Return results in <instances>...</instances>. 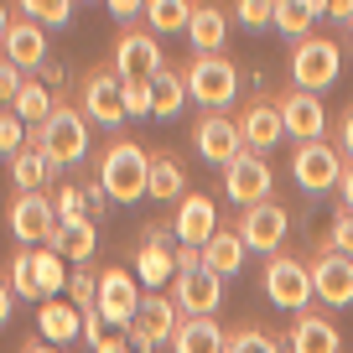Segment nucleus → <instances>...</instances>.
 <instances>
[{"label":"nucleus","mask_w":353,"mask_h":353,"mask_svg":"<svg viewBox=\"0 0 353 353\" xmlns=\"http://www.w3.org/2000/svg\"><path fill=\"white\" fill-rule=\"evenodd\" d=\"M239 21L250 26V32L276 26V0H239Z\"/></svg>","instance_id":"79ce46f5"},{"label":"nucleus","mask_w":353,"mask_h":353,"mask_svg":"<svg viewBox=\"0 0 353 353\" xmlns=\"http://www.w3.org/2000/svg\"><path fill=\"white\" fill-rule=\"evenodd\" d=\"M338 73H343L338 42H327V37L296 42V52H291V83H296L301 94H322L327 83H338Z\"/></svg>","instance_id":"423d86ee"},{"label":"nucleus","mask_w":353,"mask_h":353,"mask_svg":"<svg viewBox=\"0 0 353 353\" xmlns=\"http://www.w3.org/2000/svg\"><path fill=\"white\" fill-rule=\"evenodd\" d=\"M37 286H42V301L68 286V265H63L57 250H37Z\"/></svg>","instance_id":"72a5a7b5"},{"label":"nucleus","mask_w":353,"mask_h":353,"mask_svg":"<svg viewBox=\"0 0 353 353\" xmlns=\"http://www.w3.org/2000/svg\"><path fill=\"white\" fill-rule=\"evenodd\" d=\"M11 176L21 192H47V182H52V161H47V151L37 141H26V151L11 161Z\"/></svg>","instance_id":"c85d7f7f"},{"label":"nucleus","mask_w":353,"mask_h":353,"mask_svg":"<svg viewBox=\"0 0 353 353\" xmlns=\"http://www.w3.org/2000/svg\"><path fill=\"white\" fill-rule=\"evenodd\" d=\"M37 332H42V343L63 348V343L83 338V312H78L73 301H42V312H37Z\"/></svg>","instance_id":"b1692460"},{"label":"nucleus","mask_w":353,"mask_h":353,"mask_svg":"<svg viewBox=\"0 0 353 353\" xmlns=\"http://www.w3.org/2000/svg\"><path fill=\"white\" fill-rule=\"evenodd\" d=\"M125 114L130 120H151V83H125Z\"/></svg>","instance_id":"c03bdc74"},{"label":"nucleus","mask_w":353,"mask_h":353,"mask_svg":"<svg viewBox=\"0 0 353 353\" xmlns=\"http://www.w3.org/2000/svg\"><path fill=\"white\" fill-rule=\"evenodd\" d=\"M21 353H63V348H52V343L37 338V343H21Z\"/></svg>","instance_id":"864d4df0"},{"label":"nucleus","mask_w":353,"mask_h":353,"mask_svg":"<svg viewBox=\"0 0 353 353\" xmlns=\"http://www.w3.org/2000/svg\"><path fill=\"white\" fill-rule=\"evenodd\" d=\"M188 99H198L208 114H223V104H234V94H239V68L229 63V57H192L188 63Z\"/></svg>","instance_id":"7ed1b4c3"},{"label":"nucleus","mask_w":353,"mask_h":353,"mask_svg":"<svg viewBox=\"0 0 353 353\" xmlns=\"http://www.w3.org/2000/svg\"><path fill=\"white\" fill-rule=\"evenodd\" d=\"M312 296H322L327 307H353V260L348 254L322 250L312 260Z\"/></svg>","instance_id":"f3484780"},{"label":"nucleus","mask_w":353,"mask_h":353,"mask_svg":"<svg viewBox=\"0 0 353 353\" xmlns=\"http://www.w3.org/2000/svg\"><path fill=\"white\" fill-rule=\"evenodd\" d=\"M21 11H26V21H37L47 32V26H68L73 21V0H26Z\"/></svg>","instance_id":"e433bc0d"},{"label":"nucleus","mask_w":353,"mask_h":353,"mask_svg":"<svg viewBox=\"0 0 353 353\" xmlns=\"http://www.w3.org/2000/svg\"><path fill=\"white\" fill-rule=\"evenodd\" d=\"M110 16H114V21H125V26H130L135 16H145V6H141V0H110Z\"/></svg>","instance_id":"a18cd8bd"},{"label":"nucleus","mask_w":353,"mask_h":353,"mask_svg":"<svg viewBox=\"0 0 353 353\" xmlns=\"http://www.w3.org/2000/svg\"><path fill=\"white\" fill-rule=\"evenodd\" d=\"M6 32H11V6H0V42H6Z\"/></svg>","instance_id":"5fc2aeb1"},{"label":"nucleus","mask_w":353,"mask_h":353,"mask_svg":"<svg viewBox=\"0 0 353 353\" xmlns=\"http://www.w3.org/2000/svg\"><path fill=\"white\" fill-rule=\"evenodd\" d=\"M26 151V125H21V114L16 110H0V156H21Z\"/></svg>","instance_id":"ea45409f"},{"label":"nucleus","mask_w":353,"mask_h":353,"mask_svg":"<svg viewBox=\"0 0 353 353\" xmlns=\"http://www.w3.org/2000/svg\"><path fill=\"white\" fill-rule=\"evenodd\" d=\"M176 327H182V312H176L172 296H161V291H151V296H141V307H135L130 327H125V343L141 353H156L161 343L176 338Z\"/></svg>","instance_id":"20e7f679"},{"label":"nucleus","mask_w":353,"mask_h":353,"mask_svg":"<svg viewBox=\"0 0 353 353\" xmlns=\"http://www.w3.org/2000/svg\"><path fill=\"white\" fill-rule=\"evenodd\" d=\"M145 21H151V37L188 32L192 26V6L188 0H151V6H145Z\"/></svg>","instance_id":"473e14b6"},{"label":"nucleus","mask_w":353,"mask_h":353,"mask_svg":"<svg viewBox=\"0 0 353 353\" xmlns=\"http://www.w3.org/2000/svg\"><path fill=\"white\" fill-rule=\"evenodd\" d=\"M286 343H291V353H338L343 348V332H338V322L322 317V312H301Z\"/></svg>","instance_id":"412c9836"},{"label":"nucleus","mask_w":353,"mask_h":353,"mask_svg":"<svg viewBox=\"0 0 353 353\" xmlns=\"http://www.w3.org/2000/svg\"><path fill=\"white\" fill-rule=\"evenodd\" d=\"M83 343H94V348L104 343V317L99 312H83Z\"/></svg>","instance_id":"49530a36"},{"label":"nucleus","mask_w":353,"mask_h":353,"mask_svg":"<svg viewBox=\"0 0 353 353\" xmlns=\"http://www.w3.org/2000/svg\"><path fill=\"white\" fill-rule=\"evenodd\" d=\"M11 291L26 301H42V286H37V250H21L11 260Z\"/></svg>","instance_id":"f704fd0d"},{"label":"nucleus","mask_w":353,"mask_h":353,"mask_svg":"<svg viewBox=\"0 0 353 353\" xmlns=\"http://www.w3.org/2000/svg\"><path fill=\"white\" fill-rule=\"evenodd\" d=\"M94 244H99V234H94V219H73V223H63V234H57L52 250L63 254V260L83 265L88 254H94Z\"/></svg>","instance_id":"2f4dec72"},{"label":"nucleus","mask_w":353,"mask_h":353,"mask_svg":"<svg viewBox=\"0 0 353 353\" xmlns=\"http://www.w3.org/2000/svg\"><path fill=\"white\" fill-rule=\"evenodd\" d=\"M94 353H130V343H114V338H104V343H99Z\"/></svg>","instance_id":"603ef678"},{"label":"nucleus","mask_w":353,"mask_h":353,"mask_svg":"<svg viewBox=\"0 0 353 353\" xmlns=\"http://www.w3.org/2000/svg\"><path fill=\"white\" fill-rule=\"evenodd\" d=\"M172 301H176V312H182V317H219V307H223V281L213 276L208 265H198V270H176Z\"/></svg>","instance_id":"1a4fd4ad"},{"label":"nucleus","mask_w":353,"mask_h":353,"mask_svg":"<svg viewBox=\"0 0 353 353\" xmlns=\"http://www.w3.org/2000/svg\"><path fill=\"white\" fill-rule=\"evenodd\" d=\"M11 234L32 250V244H42V250H52L57 234H63V219H57L52 208V192H16L11 198Z\"/></svg>","instance_id":"39448f33"},{"label":"nucleus","mask_w":353,"mask_h":353,"mask_svg":"<svg viewBox=\"0 0 353 353\" xmlns=\"http://www.w3.org/2000/svg\"><path fill=\"white\" fill-rule=\"evenodd\" d=\"M135 276H141L151 291H161L166 281H176V254L166 250V234L161 229H151L141 239V250H135Z\"/></svg>","instance_id":"aec40b11"},{"label":"nucleus","mask_w":353,"mask_h":353,"mask_svg":"<svg viewBox=\"0 0 353 353\" xmlns=\"http://www.w3.org/2000/svg\"><path fill=\"white\" fill-rule=\"evenodd\" d=\"M239 135H244V151H270V145H281V135H286V125H281V99H250L239 114Z\"/></svg>","instance_id":"6ab92c4d"},{"label":"nucleus","mask_w":353,"mask_h":353,"mask_svg":"<svg viewBox=\"0 0 353 353\" xmlns=\"http://www.w3.org/2000/svg\"><path fill=\"white\" fill-rule=\"evenodd\" d=\"M172 348L176 353H229V332L219 327V317H182Z\"/></svg>","instance_id":"393cba45"},{"label":"nucleus","mask_w":353,"mask_h":353,"mask_svg":"<svg viewBox=\"0 0 353 353\" xmlns=\"http://www.w3.org/2000/svg\"><path fill=\"white\" fill-rule=\"evenodd\" d=\"M21 83H26V73H21V68H16L6 52H0V110H11V104H16Z\"/></svg>","instance_id":"37998d69"},{"label":"nucleus","mask_w":353,"mask_h":353,"mask_svg":"<svg viewBox=\"0 0 353 353\" xmlns=\"http://www.w3.org/2000/svg\"><path fill=\"white\" fill-rule=\"evenodd\" d=\"M11 307H16V291H11V281H0V327L11 322Z\"/></svg>","instance_id":"8fccbe9b"},{"label":"nucleus","mask_w":353,"mask_h":353,"mask_svg":"<svg viewBox=\"0 0 353 353\" xmlns=\"http://www.w3.org/2000/svg\"><path fill=\"white\" fill-rule=\"evenodd\" d=\"M145 182H151V151L130 135L110 141V151L99 156V192L114 203H141Z\"/></svg>","instance_id":"f257e3e1"},{"label":"nucleus","mask_w":353,"mask_h":353,"mask_svg":"<svg viewBox=\"0 0 353 353\" xmlns=\"http://www.w3.org/2000/svg\"><path fill=\"white\" fill-rule=\"evenodd\" d=\"M32 141L47 151V161H52V166H78L88 156V120H83V110L57 104L52 120H47L42 130H32Z\"/></svg>","instance_id":"f03ea898"},{"label":"nucleus","mask_w":353,"mask_h":353,"mask_svg":"<svg viewBox=\"0 0 353 353\" xmlns=\"http://www.w3.org/2000/svg\"><path fill=\"white\" fill-rule=\"evenodd\" d=\"M322 16H332V21H353V0H327Z\"/></svg>","instance_id":"09e8293b"},{"label":"nucleus","mask_w":353,"mask_h":353,"mask_svg":"<svg viewBox=\"0 0 353 353\" xmlns=\"http://www.w3.org/2000/svg\"><path fill=\"white\" fill-rule=\"evenodd\" d=\"M135 307H141V286H135V276L130 270H99V317L104 322H114V327H130V317H135Z\"/></svg>","instance_id":"2eb2a0df"},{"label":"nucleus","mask_w":353,"mask_h":353,"mask_svg":"<svg viewBox=\"0 0 353 353\" xmlns=\"http://www.w3.org/2000/svg\"><path fill=\"white\" fill-rule=\"evenodd\" d=\"M265 296L276 301V307L286 312H307L312 301V265L291 260V254H276V260H265Z\"/></svg>","instance_id":"6e6552de"},{"label":"nucleus","mask_w":353,"mask_h":353,"mask_svg":"<svg viewBox=\"0 0 353 353\" xmlns=\"http://www.w3.org/2000/svg\"><path fill=\"white\" fill-rule=\"evenodd\" d=\"M78 110H83V120H99V125L130 120V114H125V83L114 78V68H99V73H88V78H83Z\"/></svg>","instance_id":"9b49d317"},{"label":"nucleus","mask_w":353,"mask_h":353,"mask_svg":"<svg viewBox=\"0 0 353 353\" xmlns=\"http://www.w3.org/2000/svg\"><path fill=\"white\" fill-rule=\"evenodd\" d=\"M229 353H281V343L265 327H234L229 332Z\"/></svg>","instance_id":"58836bf2"},{"label":"nucleus","mask_w":353,"mask_h":353,"mask_svg":"<svg viewBox=\"0 0 353 353\" xmlns=\"http://www.w3.org/2000/svg\"><path fill=\"white\" fill-rule=\"evenodd\" d=\"M192 145H198V156L213 161V166H229V161L244 156V135H239V125H234L229 114H203V120L192 125Z\"/></svg>","instance_id":"4468645a"},{"label":"nucleus","mask_w":353,"mask_h":353,"mask_svg":"<svg viewBox=\"0 0 353 353\" xmlns=\"http://www.w3.org/2000/svg\"><path fill=\"white\" fill-rule=\"evenodd\" d=\"M161 68H166V57L151 32H135V26L120 32V42H114V78L120 83H156Z\"/></svg>","instance_id":"0eeeda50"},{"label":"nucleus","mask_w":353,"mask_h":353,"mask_svg":"<svg viewBox=\"0 0 353 353\" xmlns=\"http://www.w3.org/2000/svg\"><path fill=\"white\" fill-rule=\"evenodd\" d=\"M338 192H343V208L353 213V161L343 166V182H338Z\"/></svg>","instance_id":"3c124183"},{"label":"nucleus","mask_w":353,"mask_h":353,"mask_svg":"<svg viewBox=\"0 0 353 353\" xmlns=\"http://www.w3.org/2000/svg\"><path fill=\"white\" fill-rule=\"evenodd\" d=\"M172 234L188 250H203V244L219 234V208H213L208 192H188V198L176 203V219H172Z\"/></svg>","instance_id":"dca6fc26"},{"label":"nucleus","mask_w":353,"mask_h":353,"mask_svg":"<svg viewBox=\"0 0 353 353\" xmlns=\"http://www.w3.org/2000/svg\"><path fill=\"white\" fill-rule=\"evenodd\" d=\"M348 37H353V21H348Z\"/></svg>","instance_id":"6e6d98bb"},{"label":"nucleus","mask_w":353,"mask_h":353,"mask_svg":"<svg viewBox=\"0 0 353 353\" xmlns=\"http://www.w3.org/2000/svg\"><path fill=\"white\" fill-rule=\"evenodd\" d=\"M192 57H219L223 42H229V16H223V6H192Z\"/></svg>","instance_id":"4be33fe9"},{"label":"nucleus","mask_w":353,"mask_h":353,"mask_svg":"<svg viewBox=\"0 0 353 353\" xmlns=\"http://www.w3.org/2000/svg\"><path fill=\"white\" fill-rule=\"evenodd\" d=\"M270 166H265V156H254V151H244L239 161H229L223 166V192H229L239 208H260V203H270Z\"/></svg>","instance_id":"f8f14e48"},{"label":"nucleus","mask_w":353,"mask_h":353,"mask_svg":"<svg viewBox=\"0 0 353 353\" xmlns=\"http://www.w3.org/2000/svg\"><path fill=\"white\" fill-rule=\"evenodd\" d=\"M338 145H343V156L353 161V104L343 110V125H338Z\"/></svg>","instance_id":"de8ad7c7"},{"label":"nucleus","mask_w":353,"mask_h":353,"mask_svg":"<svg viewBox=\"0 0 353 353\" xmlns=\"http://www.w3.org/2000/svg\"><path fill=\"white\" fill-rule=\"evenodd\" d=\"M68 296H73L78 312H94V307H99V276H94L88 265H73V276H68Z\"/></svg>","instance_id":"4c0bfd02"},{"label":"nucleus","mask_w":353,"mask_h":353,"mask_svg":"<svg viewBox=\"0 0 353 353\" xmlns=\"http://www.w3.org/2000/svg\"><path fill=\"white\" fill-rule=\"evenodd\" d=\"M0 47H6V57H11L21 73L47 63V32L37 21H26V16H21V21H11V32H6V42H0Z\"/></svg>","instance_id":"5701e85b"},{"label":"nucleus","mask_w":353,"mask_h":353,"mask_svg":"<svg viewBox=\"0 0 353 353\" xmlns=\"http://www.w3.org/2000/svg\"><path fill=\"white\" fill-rule=\"evenodd\" d=\"M322 16L317 0H276V26L286 37H296V42H307L312 37V21Z\"/></svg>","instance_id":"7c9ffc66"},{"label":"nucleus","mask_w":353,"mask_h":353,"mask_svg":"<svg viewBox=\"0 0 353 353\" xmlns=\"http://www.w3.org/2000/svg\"><path fill=\"white\" fill-rule=\"evenodd\" d=\"M281 125H286V135H291L296 145L322 141V130H327V110H322L317 94L291 88V94H281Z\"/></svg>","instance_id":"a211bd4d"},{"label":"nucleus","mask_w":353,"mask_h":353,"mask_svg":"<svg viewBox=\"0 0 353 353\" xmlns=\"http://www.w3.org/2000/svg\"><path fill=\"white\" fill-rule=\"evenodd\" d=\"M11 110L21 114V125H26V130H42V125L52 120L57 99H52V88H47V83H37V78H26V83H21V94H16V104H11Z\"/></svg>","instance_id":"cd10ccee"},{"label":"nucleus","mask_w":353,"mask_h":353,"mask_svg":"<svg viewBox=\"0 0 353 353\" xmlns=\"http://www.w3.org/2000/svg\"><path fill=\"white\" fill-rule=\"evenodd\" d=\"M286 223H291V213L281 208L276 198H270V203H260V208H244V213H239V239H244V250L281 254V239H286Z\"/></svg>","instance_id":"ddd939ff"},{"label":"nucleus","mask_w":353,"mask_h":353,"mask_svg":"<svg viewBox=\"0 0 353 353\" xmlns=\"http://www.w3.org/2000/svg\"><path fill=\"white\" fill-rule=\"evenodd\" d=\"M182 104H188V78L176 68H161L151 83V114L156 120H172V114H182Z\"/></svg>","instance_id":"c756f323"},{"label":"nucleus","mask_w":353,"mask_h":353,"mask_svg":"<svg viewBox=\"0 0 353 353\" xmlns=\"http://www.w3.org/2000/svg\"><path fill=\"white\" fill-rule=\"evenodd\" d=\"M291 176H296L307 192L338 188V182H343V156H338V145H327V141L296 145V156H291Z\"/></svg>","instance_id":"9d476101"},{"label":"nucleus","mask_w":353,"mask_h":353,"mask_svg":"<svg viewBox=\"0 0 353 353\" xmlns=\"http://www.w3.org/2000/svg\"><path fill=\"white\" fill-rule=\"evenodd\" d=\"M52 208H57V219H63V223L88 219V208H94V192H83V188H73V182H63V188L52 192Z\"/></svg>","instance_id":"c9c22d12"},{"label":"nucleus","mask_w":353,"mask_h":353,"mask_svg":"<svg viewBox=\"0 0 353 353\" xmlns=\"http://www.w3.org/2000/svg\"><path fill=\"white\" fill-rule=\"evenodd\" d=\"M327 250H332V254H348V260H353V213H348V208H338V213H332Z\"/></svg>","instance_id":"a19ab883"},{"label":"nucleus","mask_w":353,"mask_h":353,"mask_svg":"<svg viewBox=\"0 0 353 353\" xmlns=\"http://www.w3.org/2000/svg\"><path fill=\"white\" fill-rule=\"evenodd\" d=\"M244 254H250V250H244L239 229H219V234H213L208 244H203V265H208V270H213L219 281H223V276H239Z\"/></svg>","instance_id":"bb28decb"},{"label":"nucleus","mask_w":353,"mask_h":353,"mask_svg":"<svg viewBox=\"0 0 353 353\" xmlns=\"http://www.w3.org/2000/svg\"><path fill=\"white\" fill-rule=\"evenodd\" d=\"M145 198L166 203V198H188V176H182V161L172 151H151V182H145Z\"/></svg>","instance_id":"a878e982"}]
</instances>
